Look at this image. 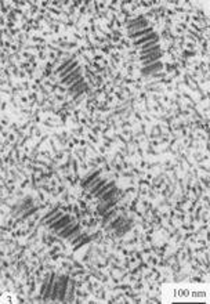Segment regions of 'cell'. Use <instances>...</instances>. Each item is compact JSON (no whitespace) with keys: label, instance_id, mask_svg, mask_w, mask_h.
<instances>
[{"label":"cell","instance_id":"cell-1","mask_svg":"<svg viewBox=\"0 0 210 304\" xmlns=\"http://www.w3.org/2000/svg\"><path fill=\"white\" fill-rule=\"evenodd\" d=\"M75 221L69 223L65 228L60 229L57 234L60 238H64V239H72V236H76L78 234H80V224H74Z\"/></svg>","mask_w":210,"mask_h":304},{"label":"cell","instance_id":"cell-2","mask_svg":"<svg viewBox=\"0 0 210 304\" xmlns=\"http://www.w3.org/2000/svg\"><path fill=\"white\" fill-rule=\"evenodd\" d=\"M72 221H75L74 217H71L69 214H64V216L61 217V219H58L57 221H54L52 224L48 225V228L52 229L54 232H58L60 229L65 228V227H66V225H68L69 223H72Z\"/></svg>","mask_w":210,"mask_h":304},{"label":"cell","instance_id":"cell-3","mask_svg":"<svg viewBox=\"0 0 210 304\" xmlns=\"http://www.w3.org/2000/svg\"><path fill=\"white\" fill-rule=\"evenodd\" d=\"M80 76H82V68L78 66L74 72H71L69 75H66L65 78H62V79H61V83H62V85H66L68 87H71L75 82H78V80L80 79Z\"/></svg>","mask_w":210,"mask_h":304},{"label":"cell","instance_id":"cell-4","mask_svg":"<svg viewBox=\"0 0 210 304\" xmlns=\"http://www.w3.org/2000/svg\"><path fill=\"white\" fill-rule=\"evenodd\" d=\"M162 66H163L162 62H160V61H156V62H153V64H149L148 66H144V68L141 69V73L142 75H148V73L152 75V73H156Z\"/></svg>","mask_w":210,"mask_h":304},{"label":"cell","instance_id":"cell-5","mask_svg":"<svg viewBox=\"0 0 210 304\" xmlns=\"http://www.w3.org/2000/svg\"><path fill=\"white\" fill-rule=\"evenodd\" d=\"M155 39H158V35H156V32H152V33H149V35H147V36H142L141 39L134 40V42H133V46L140 47V46H142V44H145V43H148V42H151V40H155Z\"/></svg>","mask_w":210,"mask_h":304},{"label":"cell","instance_id":"cell-6","mask_svg":"<svg viewBox=\"0 0 210 304\" xmlns=\"http://www.w3.org/2000/svg\"><path fill=\"white\" fill-rule=\"evenodd\" d=\"M153 29L152 28H144V29H141V31H136V32L133 33H129V39H138L140 36H147V35H149V33H152Z\"/></svg>","mask_w":210,"mask_h":304},{"label":"cell","instance_id":"cell-7","mask_svg":"<svg viewBox=\"0 0 210 304\" xmlns=\"http://www.w3.org/2000/svg\"><path fill=\"white\" fill-rule=\"evenodd\" d=\"M66 288H68V277H64L61 279V285H60V300L61 301H64V299H65Z\"/></svg>","mask_w":210,"mask_h":304},{"label":"cell","instance_id":"cell-8","mask_svg":"<svg viewBox=\"0 0 210 304\" xmlns=\"http://www.w3.org/2000/svg\"><path fill=\"white\" fill-rule=\"evenodd\" d=\"M112 187H115V181H109V182H106L105 185H102V187H101L100 189H98V191L95 192V194H94V196H95V198H101V196H102V195L105 194V192L108 191V189H111Z\"/></svg>","mask_w":210,"mask_h":304},{"label":"cell","instance_id":"cell-9","mask_svg":"<svg viewBox=\"0 0 210 304\" xmlns=\"http://www.w3.org/2000/svg\"><path fill=\"white\" fill-rule=\"evenodd\" d=\"M78 66H79V62L76 61V59H75L74 62H72V64L69 65V66L66 68V69H64L62 72H61V75H60V76H61V79H62V78H65L66 75H69L71 72H74V71L76 69V68H78Z\"/></svg>","mask_w":210,"mask_h":304},{"label":"cell","instance_id":"cell-10","mask_svg":"<svg viewBox=\"0 0 210 304\" xmlns=\"http://www.w3.org/2000/svg\"><path fill=\"white\" fill-rule=\"evenodd\" d=\"M74 61H75V59H74V57H72V58H69L68 61H65L64 64H61V65H60V66L57 68V69L54 71V75H60V73H61V72H62L64 69H66V68H68V66H69L71 64H72Z\"/></svg>","mask_w":210,"mask_h":304},{"label":"cell","instance_id":"cell-11","mask_svg":"<svg viewBox=\"0 0 210 304\" xmlns=\"http://www.w3.org/2000/svg\"><path fill=\"white\" fill-rule=\"evenodd\" d=\"M54 278H55V275L52 274L51 275V278H50V282H47V288H46V292H44V301H47L48 300V297H50V293H51V288H52V285H54Z\"/></svg>","mask_w":210,"mask_h":304},{"label":"cell","instance_id":"cell-12","mask_svg":"<svg viewBox=\"0 0 210 304\" xmlns=\"http://www.w3.org/2000/svg\"><path fill=\"white\" fill-rule=\"evenodd\" d=\"M116 192H118V189H116L115 187H112L111 189H108V192H106V194H104V195L101 196V199H102L104 202H105V201H109V199H112V198L116 195Z\"/></svg>","mask_w":210,"mask_h":304},{"label":"cell","instance_id":"cell-13","mask_svg":"<svg viewBox=\"0 0 210 304\" xmlns=\"http://www.w3.org/2000/svg\"><path fill=\"white\" fill-rule=\"evenodd\" d=\"M147 25H148V21H147V20H142L141 22H138V24H134V25H129V28H130V31H131L130 33L136 32V29H138V28H147Z\"/></svg>","mask_w":210,"mask_h":304},{"label":"cell","instance_id":"cell-14","mask_svg":"<svg viewBox=\"0 0 210 304\" xmlns=\"http://www.w3.org/2000/svg\"><path fill=\"white\" fill-rule=\"evenodd\" d=\"M123 223V217H118L116 220H113L112 223H111L109 225H108V228H106V231H112V229H115V228H118L119 225Z\"/></svg>","mask_w":210,"mask_h":304},{"label":"cell","instance_id":"cell-15","mask_svg":"<svg viewBox=\"0 0 210 304\" xmlns=\"http://www.w3.org/2000/svg\"><path fill=\"white\" fill-rule=\"evenodd\" d=\"M62 216H64V213H62V212H57V213L54 214V216H51L50 219H47V220H46V221H44V224H46V225H50V224H52L54 221H57L58 219H61Z\"/></svg>","mask_w":210,"mask_h":304},{"label":"cell","instance_id":"cell-16","mask_svg":"<svg viewBox=\"0 0 210 304\" xmlns=\"http://www.w3.org/2000/svg\"><path fill=\"white\" fill-rule=\"evenodd\" d=\"M100 173H101V170H97V171L94 173V174H91V176H90L89 178H87V180L84 181V184H82V187H83V188H87V187L90 185V182L93 181V180H95V178L98 177V174H100Z\"/></svg>","mask_w":210,"mask_h":304},{"label":"cell","instance_id":"cell-17","mask_svg":"<svg viewBox=\"0 0 210 304\" xmlns=\"http://www.w3.org/2000/svg\"><path fill=\"white\" fill-rule=\"evenodd\" d=\"M116 212H118V208L113 209V210H111V212H108L106 216H104V219H102V224H106V223H108V221H109V220L116 214Z\"/></svg>","mask_w":210,"mask_h":304},{"label":"cell","instance_id":"cell-18","mask_svg":"<svg viewBox=\"0 0 210 304\" xmlns=\"http://www.w3.org/2000/svg\"><path fill=\"white\" fill-rule=\"evenodd\" d=\"M71 288H69V294H68V301H72L74 300V290H75V281H71Z\"/></svg>","mask_w":210,"mask_h":304},{"label":"cell","instance_id":"cell-19","mask_svg":"<svg viewBox=\"0 0 210 304\" xmlns=\"http://www.w3.org/2000/svg\"><path fill=\"white\" fill-rule=\"evenodd\" d=\"M84 236H86V235H84V234H78V235H76V238H75L74 240H69V243H71V245H72V246L78 245V243H79V242H80V240H82V239H83Z\"/></svg>","mask_w":210,"mask_h":304},{"label":"cell","instance_id":"cell-20","mask_svg":"<svg viewBox=\"0 0 210 304\" xmlns=\"http://www.w3.org/2000/svg\"><path fill=\"white\" fill-rule=\"evenodd\" d=\"M155 44H158V39H155V40H151V42L145 43V44H142V46H140V47H141V50L144 51V50H147V48H149V47H152V46H155Z\"/></svg>","mask_w":210,"mask_h":304},{"label":"cell","instance_id":"cell-21","mask_svg":"<svg viewBox=\"0 0 210 304\" xmlns=\"http://www.w3.org/2000/svg\"><path fill=\"white\" fill-rule=\"evenodd\" d=\"M130 227H131V223H130V225H125V227H122V228H119V231H116V236H120V235H123L126 231H129L130 229Z\"/></svg>","mask_w":210,"mask_h":304},{"label":"cell","instance_id":"cell-22","mask_svg":"<svg viewBox=\"0 0 210 304\" xmlns=\"http://www.w3.org/2000/svg\"><path fill=\"white\" fill-rule=\"evenodd\" d=\"M37 209H39V208H36V206H33V208H32L31 210H28V212H26V213L24 214V216H22V219H21V220H25L26 217H29L31 214H33V213H35V212H36Z\"/></svg>","mask_w":210,"mask_h":304},{"label":"cell","instance_id":"cell-23","mask_svg":"<svg viewBox=\"0 0 210 304\" xmlns=\"http://www.w3.org/2000/svg\"><path fill=\"white\" fill-rule=\"evenodd\" d=\"M79 205H80V208L83 209V210L86 209V206H87V205H86V202H83V201H80V202H79Z\"/></svg>","mask_w":210,"mask_h":304},{"label":"cell","instance_id":"cell-24","mask_svg":"<svg viewBox=\"0 0 210 304\" xmlns=\"http://www.w3.org/2000/svg\"><path fill=\"white\" fill-rule=\"evenodd\" d=\"M33 40H35V42H39V43H43V42H44L42 38H33Z\"/></svg>","mask_w":210,"mask_h":304},{"label":"cell","instance_id":"cell-25","mask_svg":"<svg viewBox=\"0 0 210 304\" xmlns=\"http://www.w3.org/2000/svg\"><path fill=\"white\" fill-rule=\"evenodd\" d=\"M195 53H192V51H185V55H188V57H191V55H194Z\"/></svg>","mask_w":210,"mask_h":304},{"label":"cell","instance_id":"cell-26","mask_svg":"<svg viewBox=\"0 0 210 304\" xmlns=\"http://www.w3.org/2000/svg\"><path fill=\"white\" fill-rule=\"evenodd\" d=\"M57 100H58V101H62V100H64V97L61 96V94H58V96H57Z\"/></svg>","mask_w":210,"mask_h":304},{"label":"cell","instance_id":"cell-27","mask_svg":"<svg viewBox=\"0 0 210 304\" xmlns=\"http://www.w3.org/2000/svg\"><path fill=\"white\" fill-rule=\"evenodd\" d=\"M74 264H75V267H78V268H83V267H82V266H80V264H79V263H78V261H75V263H74Z\"/></svg>","mask_w":210,"mask_h":304},{"label":"cell","instance_id":"cell-28","mask_svg":"<svg viewBox=\"0 0 210 304\" xmlns=\"http://www.w3.org/2000/svg\"><path fill=\"white\" fill-rule=\"evenodd\" d=\"M57 250H58V247H54V249H52V250L50 252V254H54V253H55Z\"/></svg>","mask_w":210,"mask_h":304},{"label":"cell","instance_id":"cell-29","mask_svg":"<svg viewBox=\"0 0 210 304\" xmlns=\"http://www.w3.org/2000/svg\"><path fill=\"white\" fill-rule=\"evenodd\" d=\"M102 51H104L105 54H108V51H109V50H108V47H102Z\"/></svg>","mask_w":210,"mask_h":304},{"label":"cell","instance_id":"cell-30","mask_svg":"<svg viewBox=\"0 0 210 304\" xmlns=\"http://www.w3.org/2000/svg\"><path fill=\"white\" fill-rule=\"evenodd\" d=\"M39 196H40V199H42V201H44V195H43L42 192H39Z\"/></svg>","mask_w":210,"mask_h":304},{"label":"cell","instance_id":"cell-31","mask_svg":"<svg viewBox=\"0 0 210 304\" xmlns=\"http://www.w3.org/2000/svg\"><path fill=\"white\" fill-rule=\"evenodd\" d=\"M21 66H22V68H26V66H29V64H26V62H22Z\"/></svg>","mask_w":210,"mask_h":304},{"label":"cell","instance_id":"cell-32","mask_svg":"<svg viewBox=\"0 0 210 304\" xmlns=\"http://www.w3.org/2000/svg\"><path fill=\"white\" fill-rule=\"evenodd\" d=\"M142 288V285L141 283H137V286H136V289H141Z\"/></svg>","mask_w":210,"mask_h":304},{"label":"cell","instance_id":"cell-33","mask_svg":"<svg viewBox=\"0 0 210 304\" xmlns=\"http://www.w3.org/2000/svg\"><path fill=\"white\" fill-rule=\"evenodd\" d=\"M7 123H8V120H7V117H4L3 119V124H7Z\"/></svg>","mask_w":210,"mask_h":304},{"label":"cell","instance_id":"cell-34","mask_svg":"<svg viewBox=\"0 0 210 304\" xmlns=\"http://www.w3.org/2000/svg\"><path fill=\"white\" fill-rule=\"evenodd\" d=\"M176 10H177V11H180V13H181V11H184V8H181V7H177Z\"/></svg>","mask_w":210,"mask_h":304}]
</instances>
